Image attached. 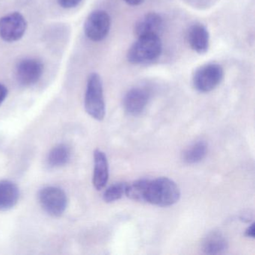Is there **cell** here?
I'll use <instances>...</instances> for the list:
<instances>
[{"label": "cell", "instance_id": "1", "mask_svg": "<svg viewBox=\"0 0 255 255\" xmlns=\"http://www.w3.org/2000/svg\"><path fill=\"white\" fill-rule=\"evenodd\" d=\"M180 198V189L171 179L164 177L147 179L144 202L158 207H169L176 204Z\"/></svg>", "mask_w": 255, "mask_h": 255}, {"label": "cell", "instance_id": "2", "mask_svg": "<svg viewBox=\"0 0 255 255\" xmlns=\"http://www.w3.org/2000/svg\"><path fill=\"white\" fill-rule=\"evenodd\" d=\"M162 50V41L159 36L138 37L137 41L129 47L127 57L133 65H142L158 59Z\"/></svg>", "mask_w": 255, "mask_h": 255}, {"label": "cell", "instance_id": "3", "mask_svg": "<svg viewBox=\"0 0 255 255\" xmlns=\"http://www.w3.org/2000/svg\"><path fill=\"white\" fill-rule=\"evenodd\" d=\"M85 109L89 116L98 121L104 119L106 113L104 88L99 74L92 73L89 75L85 95Z\"/></svg>", "mask_w": 255, "mask_h": 255}, {"label": "cell", "instance_id": "4", "mask_svg": "<svg viewBox=\"0 0 255 255\" xmlns=\"http://www.w3.org/2000/svg\"><path fill=\"white\" fill-rule=\"evenodd\" d=\"M224 77L223 68L216 63L206 64L199 67L194 73L192 85L201 93H207L214 90Z\"/></svg>", "mask_w": 255, "mask_h": 255}, {"label": "cell", "instance_id": "5", "mask_svg": "<svg viewBox=\"0 0 255 255\" xmlns=\"http://www.w3.org/2000/svg\"><path fill=\"white\" fill-rule=\"evenodd\" d=\"M38 200L43 210L54 217L62 216L68 206L66 194L56 186L43 188L38 194Z\"/></svg>", "mask_w": 255, "mask_h": 255}, {"label": "cell", "instance_id": "6", "mask_svg": "<svg viewBox=\"0 0 255 255\" xmlns=\"http://www.w3.org/2000/svg\"><path fill=\"white\" fill-rule=\"evenodd\" d=\"M27 29L26 18L19 12H12L0 18V38L8 43L23 38Z\"/></svg>", "mask_w": 255, "mask_h": 255}, {"label": "cell", "instance_id": "7", "mask_svg": "<svg viewBox=\"0 0 255 255\" xmlns=\"http://www.w3.org/2000/svg\"><path fill=\"white\" fill-rule=\"evenodd\" d=\"M111 27V19L108 13L96 10L89 14L84 23V32L91 41L99 42L107 38Z\"/></svg>", "mask_w": 255, "mask_h": 255}, {"label": "cell", "instance_id": "8", "mask_svg": "<svg viewBox=\"0 0 255 255\" xmlns=\"http://www.w3.org/2000/svg\"><path fill=\"white\" fill-rule=\"evenodd\" d=\"M44 72V64L37 59L26 58L16 65L15 74L17 81L23 86L36 84Z\"/></svg>", "mask_w": 255, "mask_h": 255}, {"label": "cell", "instance_id": "9", "mask_svg": "<svg viewBox=\"0 0 255 255\" xmlns=\"http://www.w3.org/2000/svg\"><path fill=\"white\" fill-rule=\"evenodd\" d=\"M150 93L147 89L136 87L130 89L124 98L125 111L132 116L141 114L147 107Z\"/></svg>", "mask_w": 255, "mask_h": 255}, {"label": "cell", "instance_id": "10", "mask_svg": "<svg viewBox=\"0 0 255 255\" xmlns=\"http://www.w3.org/2000/svg\"><path fill=\"white\" fill-rule=\"evenodd\" d=\"M163 27V19L159 14L147 13L137 20L134 26V33L137 38L148 35L159 36Z\"/></svg>", "mask_w": 255, "mask_h": 255}, {"label": "cell", "instance_id": "11", "mask_svg": "<svg viewBox=\"0 0 255 255\" xmlns=\"http://www.w3.org/2000/svg\"><path fill=\"white\" fill-rule=\"evenodd\" d=\"M186 38L194 51L201 55L207 53L210 46V35L205 26L194 23L188 29Z\"/></svg>", "mask_w": 255, "mask_h": 255}, {"label": "cell", "instance_id": "12", "mask_svg": "<svg viewBox=\"0 0 255 255\" xmlns=\"http://www.w3.org/2000/svg\"><path fill=\"white\" fill-rule=\"evenodd\" d=\"M93 185L97 190L105 187L109 180V164L105 153L101 150H95L94 153Z\"/></svg>", "mask_w": 255, "mask_h": 255}, {"label": "cell", "instance_id": "13", "mask_svg": "<svg viewBox=\"0 0 255 255\" xmlns=\"http://www.w3.org/2000/svg\"><path fill=\"white\" fill-rule=\"evenodd\" d=\"M20 190L11 180H0V211L12 209L18 202Z\"/></svg>", "mask_w": 255, "mask_h": 255}, {"label": "cell", "instance_id": "14", "mask_svg": "<svg viewBox=\"0 0 255 255\" xmlns=\"http://www.w3.org/2000/svg\"><path fill=\"white\" fill-rule=\"evenodd\" d=\"M228 249L227 239L222 233L213 231L203 240L201 249L207 255H221Z\"/></svg>", "mask_w": 255, "mask_h": 255}, {"label": "cell", "instance_id": "15", "mask_svg": "<svg viewBox=\"0 0 255 255\" xmlns=\"http://www.w3.org/2000/svg\"><path fill=\"white\" fill-rule=\"evenodd\" d=\"M71 156V149L67 144H58L49 152L47 158V165L52 168H60L68 163Z\"/></svg>", "mask_w": 255, "mask_h": 255}, {"label": "cell", "instance_id": "16", "mask_svg": "<svg viewBox=\"0 0 255 255\" xmlns=\"http://www.w3.org/2000/svg\"><path fill=\"white\" fill-rule=\"evenodd\" d=\"M207 153V143L204 141H197L183 152V160L187 164L198 163L205 158Z\"/></svg>", "mask_w": 255, "mask_h": 255}, {"label": "cell", "instance_id": "17", "mask_svg": "<svg viewBox=\"0 0 255 255\" xmlns=\"http://www.w3.org/2000/svg\"><path fill=\"white\" fill-rule=\"evenodd\" d=\"M126 186L127 183H116L110 186L103 195L104 201L112 203L121 199L125 195Z\"/></svg>", "mask_w": 255, "mask_h": 255}, {"label": "cell", "instance_id": "18", "mask_svg": "<svg viewBox=\"0 0 255 255\" xmlns=\"http://www.w3.org/2000/svg\"><path fill=\"white\" fill-rule=\"evenodd\" d=\"M83 0H57V2L62 8L69 9L75 8Z\"/></svg>", "mask_w": 255, "mask_h": 255}, {"label": "cell", "instance_id": "19", "mask_svg": "<svg viewBox=\"0 0 255 255\" xmlns=\"http://www.w3.org/2000/svg\"><path fill=\"white\" fill-rule=\"evenodd\" d=\"M7 95H8V89L6 86L0 83V106L2 105V103L6 98Z\"/></svg>", "mask_w": 255, "mask_h": 255}, {"label": "cell", "instance_id": "20", "mask_svg": "<svg viewBox=\"0 0 255 255\" xmlns=\"http://www.w3.org/2000/svg\"><path fill=\"white\" fill-rule=\"evenodd\" d=\"M246 236L250 238H255V223H252L249 228L246 229Z\"/></svg>", "mask_w": 255, "mask_h": 255}, {"label": "cell", "instance_id": "21", "mask_svg": "<svg viewBox=\"0 0 255 255\" xmlns=\"http://www.w3.org/2000/svg\"><path fill=\"white\" fill-rule=\"evenodd\" d=\"M128 5H132V6H136L142 3L144 0H124Z\"/></svg>", "mask_w": 255, "mask_h": 255}]
</instances>
